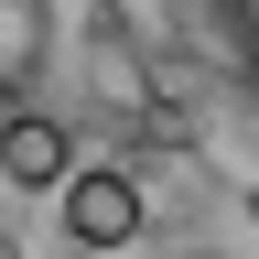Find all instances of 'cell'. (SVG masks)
Instances as JSON below:
<instances>
[{
	"label": "cell",
	"mask_w": 259,
	"mask_h": 259,
	"mask_svg": "<svg viewBox=\"0 0 259 259\" xmlns=\"http://www.w3.org/2000/svg\"><path fill=\"white\" fill-rule=\"evenodd\" d=\"M54 216H65V248H87V259H108V248H130V238L151 227L141 173H119V162H76L65 194H54Z\"/></svg>",
	"instance_id": "6da1fadb"
},
{
	"label": "cell",
	"mask_w": 259,
	"mask_h": 259,
	"mask_svg": "<svg viewBox=\"0 0 259 259\" xmlns=\"http://www.w3.org/2000/svg\"><path fill=\"white\" fill-rule=\"evenodd\" d=\"M216 11H227V22H238V44L259 54V0H216Z\"/></svg>",
	"instance_id": "277c9868"
},
{
	"label": "cell",
	"mask_w": 259,
	"mask_h": 259,
	"mask_svg": "<svg viewBox=\"0 0 259 259\" xmlns=\"http://www.w3.org/2000/svg\"><path fill=\"white\" fill-rule=\"evenodd\" d=\"M11 119H22V87H0V130H11Z\"/></svg>",
	"instance_id": "5b68a950"
},
{
	"label": "cell",
	"mask_w": 259,
	"mask_h": 259,
	"mask_svg": "<svg viewBox=\"0 0 259 259\" xmlns=\"http://www.w3.org/2000/svg\"><path fill=\"white\" fill-rule=\"evenodd\" d=\"M44 44H54V0H0V87H32Z\"/></svg>",
	"instance_id": "3957f363"
},
{
	"label": "cell",
	"mask_w": 259,
	"mask_h": 259,
	"mask_svg": "<svg viewBox=\"0 0 259 259\" xmlns=\"http://www.w3.org/2000/svg\"><path fill=\"white\" fill-rule=\"evenodd\" d=\"M76 259H87V248H76Z\"/></svg>",
	"instance_id": "ba28073f"
},
{
	"label": "cell",
	"mask_w": 259,
	"mask_h": 259,
	"mask_svg": "<svg viewBox=\"0 0 259 259\" xmlns=\"http://www.w3.org/2000/svg\"><path fill=\"white\" fill-rule=\"evenodd\" d=\"M194 259H205V248H194Z\"/></svg>",
	"instance_id": "52a82bcc"
},
{
	"label": "cell",
	"mask_w": 259,
	"mask_h": 259,
	"mask_svg": "<svg viewBox=\"0 0 259 259\" xmlns=\"http://www.w3.org/2000/svg\"><path fill=\"white\" fill-rule=\"evenodd\" d=\"M0 259H11V238H0Z\"/></svg>",
	"instance_id": "8992f818"
},
{
	"label": "cell",
	"mask_w": 259,
	"mask_h": 259,
	"mask_svg": "<svg viewBox=\"0 0 259 259\" xmlns=\"http://www.w3.org/2000/svg\"><path fill=\"white\" fill-rule=\"evenodd\" d=\"M76 130H65L54 108H22L11 130H0V184L11 194H65V173H76Z\"/></svg>",
	"instance_id": "7a4b0ae2"
}]
</instances>
